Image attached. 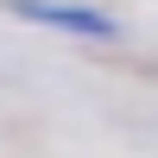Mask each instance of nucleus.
Masks as SVG:
<instances>
[{
	"instance_id": "nucleus-1",
	"label": "nucleus",
	"mask_w": 158,
	"mask_h": 158,
	"mask_svg": "<svg viewBox=\"0 0 158 158\" xmlns=\"http://www.w3.org/2000/svg\"><path fill=\"white\" fill-rule=\"evenodd\" d=\"M13 19H32V25H51V32H70V38H89V44H114L120 38V19L101 6H82V0H6Z\"/></svg>"
}]
</instances>
